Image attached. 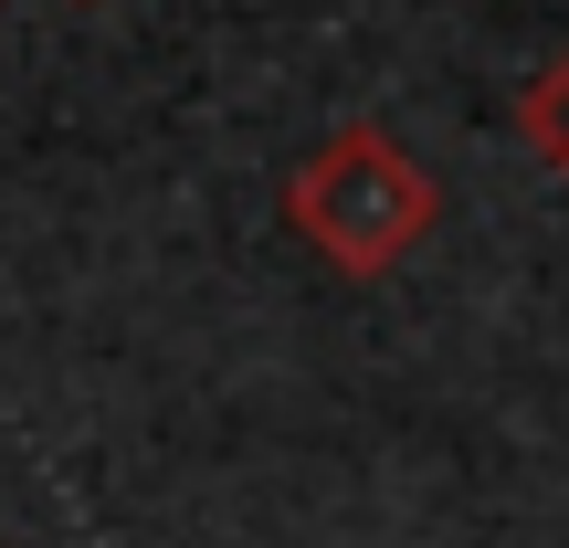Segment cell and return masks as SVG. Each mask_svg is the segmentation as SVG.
Instances as JSON below:
<instances>
[{"label":"cell","instance_id":"6da1fadb","mask_svg":"<svg viewBox=\"0 0 569 548\" xmlns=\"http://www.w3.org/2000/svg\"><path fill=\"white\" fill-rule=\"evenodd\" d=\"M432 222H443L432 169L411 159L390 127H369V117L327 127V138L296 159V180H284V232H296L327 275H348V285L401 275L411 253L432 243Z\"/></svg>","mask_w":569,"mask_h":548},{"label":"cell","instance_id":"7a4b0ae2","mask_svg":"<svg viewBox=\"0 0 569 548\" xmlns=\"http://www.w3.org/2000/svg\"><path fill=\"white\" fill-rule=\"evenodd\" d=\"M517 138H528V159L569 190V42L528 74V96H517Z\"/></svg>","mask_w":569,"mask_h":548}]
</instances>
